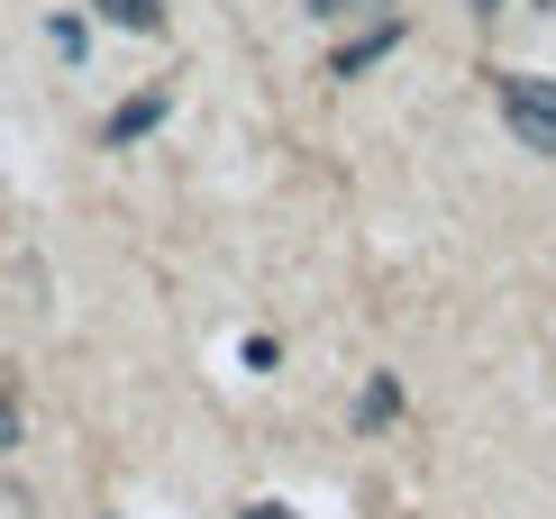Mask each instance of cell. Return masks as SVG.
<instances>
[{
    "mask_svg": "<svg viewBox=\"0 0 556 519\" xmlns=\"http://www.w3.org/2000/svg\"><path fill=\"white\" fill-rule=\"evenodd\" d=\"M238 519H301V510H292V502H247Z\"/></svg>",
    "mask_w": 556,
    "mask_h": 519,
    "instance_id": "obj_7",
    "label": "cell"
},
{
    "mask_svg": "<svg viewBox=\"0 0 556 519\" xmlns=\"http://www.w3.org/2000/svg\"><path fill=\"white\" fill-rule=\"evenodd\" d=\"M392 410H402V383H392V374H375V383H365V401H356V429H383Z\"/></svg>",
    "mask_w": 556,
    "mask_h": 519,
    "instance_id": "obj_5",
    "label": "cell"
},
{
    "mask_svg": "<svg viewBox=\"0 0 556 519\" xmlns=\"http://www.w3.org/2000/svg\"><path fill=\"white\" fill-rule=\"evenodd\" d=\"M101 18H119V28H137V37H155L165 28V0H91Z\"/></svg>",
    "mask_w": 556,
    "mask_h": 519,
    "instance_id": "obj_4",
    "label": "cell"
},
{
    "mask_svg": "<svg viewBox=\"0 0 556 519\" xmlns=\"http://www.w3.org/2000/svg\"><path fill=\"white\" fill-rule=\"evenodd\" d=\"M165 110H174V83H155V91H137L128 110H110V128H101V137H110V147H137V137L165 119Z\"/></svg>",
    "mask_w": 556,
    "mask_h": 519,
    "instance_id": "obj_2",
    "label": "cell"
},
{
    "mask_svg": "<svg viewBox=\"0 0 556 519\" xmlns=\"http://www.w3.org/2000/svg\"><path fill=\"white\" fill-rule=\"evenodd\" d=\"M392 46H402V18H375V28H365V37H346V46H338V64H329V74L346 83V74H365V64H375V55H392Z\"/></svg>",
    "mask_w": 556,
    "mask_h": 519,
    "instance_id": "obj_3",
    "label": "cell"
},
{
    "mask_svg": "<svg viewBox=\"0 0 556 519\" xmlns=\"http://www.w3.org/2000/svg\"><path fill=\"white\" fill-rule=\"evenodd\" d=\"M319 18H392V0H319Z\"/></svg>",
    "mask_w": 556,
    "mask_h": 519,
    "instance_id": "obj_6",
    "label": "cell"
},
{
    "mask_svg": "<svg viewBox=\"0 0 556 519\" xmlns=\"http://www.w3.org/2000/svg\"><path fill=\"white\" fill-rule=\"evenodd\" d=\"M18 438V392H0V446Z\"/></svg>",
    "mask_w": 556,
    "mask_h": 519,
    "instance_id": "obj_8",
    "label": "cell"
},
{
    "mask_svg": "<svg viewBox=\"0 0 556 519\" xmlns=\"http://www.w3.org/2000/svg\"><path fill=\"white\" fill-rule=\"evenodd\" d=\"M493 101H502V119H511V137L529 155H556V91L539 74H493Z\"/></svg>",
    "mask_w": 556,
    "mask_h": 519,
    "instance_id": "obj_1",
    "label": "cell"
},
{
    "mask_svg": "<svg viewBox=\"0 0 556 519\" xmlns=\"http://www.w3.org/2000/svg\"><path fill=\"white\" fill-rule=\"evenodd\" d=\"M475 10H502V0H475Z\"/></svg>",
    "mask_w": 556,
    "mask_h": 519,
    "instance_id": "obj_9",
    "label": "cell"
}]
</instances>
